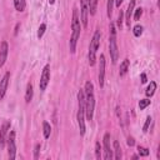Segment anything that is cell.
Returning a JSON list of instances; mask_svg holds the SVG:
<instances>
[{
  "instance_id": "6da1fadb",
  "label": "cell",
  "mask_w": 160,
  "mask_h": 160,
  "mask_svg": "<svg viewBox=\"0 0 160 160\" xmlns=\"http://www.w3.org/2000/svg\"><path fill=\"white\" fill-rule=\"evenodd\" d=\"M80 32H81V21H80V14L78 8L75 6L72 9V18H71V35L69 40V49L70 52L74 54L76 51V45L78 40L80 39Z\"/></svg>"
},
{
  "instance_id": "7a4b0ae2",
  "label": "cell",
  "mask_w": 160,
  "mask_h": 160,
  "mask_svg": "<svg viewBox=\"0 0 160 160\" xmlns=\"http://www.w3.org/2000/svg\"><path fill=\"white\" fill-rule=\"evenodd\" d=\"M84 101H85V118L91 121L95 111V95H94V84L86 81L84 86Z\"/></svg>"
},
{
  "instance_id": "3957f363",
  "label": "cell",
  "mask_w": 160,
  "mask_h": 160,
  "mask_svg": "<svg viewBox=\"0 0 160 160\" xmlns=\"http://www.w3.org/2000/svg\"><path fill=\"white\" fill-rule=\"evenodd\" d=\"M76 120L79 125V132L81 136L85 135L86 125H85V101H84V90L80 89L78 91V114Z\"/></svg>"
},
{
  "instance_id": "277c9868",
  "label": "cell",
  "mask_w": 160,
  "mask_h": 160,
  "mask_svg": "<svg viewBox=\"0 0 160 160\" xmlns=\"http://www.w3.org/2000/svg\"><path fill=\"white\" fill-rule=\"evenodd\" d=\"M109 52L112 64H116L119 59V48H118V40H116V26L114 22H110L109 26Z\"/></svg>"
},
{
  "instance_id": "5b68a950",
  "label": "cell",
  "mask_w": 160,
  "mask_h": 160,
  "mask_svg": "<svg viewBox=\"0 0 160 160\" xmlns=\"http://www.w3.org/2000/svg\"><path fill=\"white\" fill-rule=\"evenodd\" d=\"M100 39H101V32L100 30H95L91 40H90V45H89V51H88V60H89V65L94 66L96 62V52L100 46Z\"/></svg>"
},
{
  "instance_id": "8992f818",
  "label": "cell",
  "mask_w": 160,
  "mask_h": 160,
  "mask_svg": "<svg viewBox=\"0 0 160 160\" xmlns=\"http://www.w3.org/2000/svg\"><path fill=\"white\" fill-rule=\"evenodd\" d=\"M15 131L10 130L8 134L6 139V145H8V156L9 159H15L16 156V144H15Z\"/></svg>"
},
{
  "instance_id": "52a82bcc",
  "label": "cell",
  "mask_w": 160,
  "mask_h": 160,
  "mask_svg": "<svg viewBox=\"0 0 160 160\" xmlns=\"http://www.w3.org/2000/svg\"><path fill=\"white\" fill-rule=\"evenodd\" d=\"M110 132H105L102 136V149H104V155L102 158L105 160H111L114 159V154H112V149L110 146Z\"/></svg>"
},
{
  "instance_id": "ba28073f",
  "label": "cell",
  "mask_w": 160,
  "mask_h": 160,
  "mask_svg": "<svg viewBox=\"0 0 160 160\" xmlns=\"http://www.w3.org/2000/svg\"><path fill=\"white\" fill-rule=\"evenodd\" d=\"M49 81H50V65L46 64L42 69V72H41V76H40V81H39V89L40 91H45L48 85H49Z\"/></svg>"
},
{
  "instance_id": "9c48e42d",
  "label": "cell",
  "mask_w": 160,
  "mask_h": 160,
  "mask_svg": "<svg viewBox=\"0 0 160 160\" xmlns=\"http://www.w3.org/2000/svg\"><path fill=\"white\" fill-rule=\"evenodd\" d=\"M81 9H80V21L84 28L88 26V19H89V0H80Z\"/></svg>"
},
{
  "instance_id": "30bf717a",
  "label": "cell",
  "mask_w": 160,
  "mask_h": 160,
  "mask_svg": "<svg viewBox=\"0 0 160 160\" xmlns=\"http://www.w3.org/2000/svg\"><path fill=\"white\" fill-rule=\"evenodd\" d=\"M10 126H11L10 120H6V121L2 122V125L0 128V149H2L6 144V139H8V134L10 131Z\"/></svg>"
},
{
  "instance_id": "8fae6325",
  "label": "cell",
  "mask_w": 160,
  "mask_h": 160,
  "mask_svg": "<svg viewBox=\"0 0 160 160\" xmlns=\"http://www.w3.org/2000/svg\"><path fill=\"white\" fill-rule=\"evenodd\" d=\"M105 65H106V60H105V55L101 54L100 59H99V86L102 88L104 86V81H105Z\"/></svg>"
},
{
  "instance_id": "7c38bea8",
  "label": "cell",
  "mask_w": 160,
  "mask_h": 160,
  "mask_svg": "<svg viewBox=\"0 0 160 160\" xmlns=\"http://www.w3.org/2000/svg\"><path fill=\"white\" fill-rule=\"evenodd\" d=\"M9 82H10V71H6L0 80V101L4 99V96L6 94V90L9 88Z\"/></svg>"
},
{
  "instance_id": "4fadbf2b",
  "label": "cell",
  "mask_w": 160,
  "mask_h": 160,
  "mask_svg": "<svg viewBox=\"0 0 160 160\" xmlns=\"http://www.w3.org/2000/svg\"><path fill=\"white\" fill-rule=\"evenodd\" d=\"M8 54H9V44H8V41L4 40L0 44V68H2L5 65Z\"/></svg>"
},
{
  "instance_id": "5bb4252c",
  "label": "cell",
  "mask_w": 160,
  "mask_h": 160,
  "mask_svg": "<svg viewBox=\"0 0 160 160\" xmlns=\"http://www.w3.org/2000/svg\"><path fill=\"white\" fill-rule=\"evenodd\" d=\"M135 4H136V0H130L129 5H128V9H126V12L124 14L125 16V22L128 26H130V22H131V18H132V12L135 10Z\"/></svg>"
},
{
  "instance_id": "9a60e30c",
  "label": "cell",
  "mask_w": 160,
  "mask_h": 160,
  "mask_svg": "<svg viewBox=\"0 0 160 160\" xmlns=\"http://www.w3.org/2000/svg\"><path fill=\"white\" fill-rule=\"evenodd\" d=\"M129 68H130V60L129 59H124L120 64V68H119V76H125L126 72L129 71Z\"/></svg>"
},
{
  "instance_id": "2e32d148",
  "label": "cell",
  "mask_w": 160,
  "mask_h": 160,
  "mask_svg": "<svg viewBox=\"0 0 160 160\" xmlns=\"http://www.w3.org/2000/svg\"><path fill=\"white\" fill-rule=\"evenodd\" d=\"M32 95H34V86L32 82H28L26 85V90H25V102L29 104L32 100Z\"/></svg>"
},
{
  "instance_id": "e0dca14e",
  "label": "cell",
  "mask_w": 160,
  "mask_h": 160,
  "mask_svg": "<svg viewBox=\"0 0 160 160\" xmlns=\"http://www.w3.org/2000/svg\"><path fill=\"white\" fill-rule=\"evenodd\" d=\"M114 150H112V154H114V159L116 160H120L122 158V152H121V146L119 144L118 140H114Z\"/></svg>"
},
{
  "instance_id": "ac0fdd59",
  "label": "cell",
  "mask_w": 160,
  "mask_h": 160,
  "mask_svg": "<svg viewBox=\"0 0 160 160\" xmlns=\"http://www.w3.org/2000/svg\"><path fill=\"white\" fill-rule=\"evenodd\" d=\"M156 88H158L156 81H150V84L148 85V88H146V90H145V95H146L148 98H151V96L155 94Z\"/></svg>"
},
{
  "instance_id": "d6986e66",
  "label": "cell",
  "mask_w": 160,
  "mask_h": 160,
  "mask_svg": "<svg viewBox=\"0 0 160 160\" xmlns=\"http://www.w3.org/2000/svg\"><path fill=\"white\" fill-rule=\"evenodd\" d=\"M14 8L16 11L22 12L26 8V1L25 0H14Z\"/></svg>"
},
{
  "instance_id": "ffe728a7",
  "label": "cell",
  "mask_w": 160,
  "mask_h": 160,
  "mask_svg": "<svg viewBox=\"0 0 160 160\" xmlns=\"http://www.w3.org/2000/svg\"><path fill=\"white\" fill-rule=\"evenodd\" d=\"M42 134H44V138L45 139H49L50 135H51V126L48 121H44L42 122Z\"/></svg>"
},
{
  "instance_id": "44dd1931",
  "label": "cell",
  "mask_w": 160,
  "mask_h": 160,
  "mask_svg": "<svg viewBox=\"0 0 160 160\" xmlns=\"http://www.w3.org/2000/svg\"><path fill=\"white\" fill-rule=\"evenodd\" d=\"M98 9V0H89V14L94 16Z\"/></svg>"
},
{
  "instance_id": "7402d4cb",
  "label": "cell",
  "mask_w": 160,
  "mask_h": 160,
  "mask_svg": "<svg viewBox=\"0 0 160 160\" xmlns=\"http://www.w3.org/2000/svg\"><path fill=\"white\" fill-rule=\"evenodd\" d=\"M112 9H114V0H108V2H106V15H108L109 19H111Z\"/></svg>"
},
{
  "instance_id": "603a6c76",
  "label": "cell",
  "mask_w": 160,
  "mask_h": 160,
  "mask_svg": "<svg viewBox=\"0 0 160 160\" xmlns=\"http://www.w3.org/2000/svg\"><path fill=\"white\" fill-rule=\"evenodd\" d=\"M101 150H102V148H101V145H100V141H96V142H95V158H96V159H101V158H102Z\"/></svg>"
},
{
  "instance_id": "cb8c5ba5",
  "label": "cell",
  "mask_w": 160,
  "mask_h": 160,
  "mask_svg": "<svg viewBox=\"0 0 160 160\" xmlns=\"http://www.w3.org/2000/svg\"><path fill=\"white\" fill-rule=\"evenodd\" d=\"M142 30H144V28L141 26V25H135L134 28H132V34H134V36H136V38H139L141 34H142Z\"/></svg>"
},
{
  "instance_id": "d4e9b609",
  "label": "cell",
  "mask_w": 160,
  "mask_h": 160,
  "mask_svg": "<svg viewBox=\"0 0 160 160\" xmlns=\"http://www.w3.org/2000/svg\"><path fill=\"white\" fill-rule=\"evenodd\" d=\"M138 152H139V156H148L150 151H149L148 148H144L141 145H138Z\"/></svg>"
},
{
  "instance_id": "484cf974",
  "label": "cell",
  "mask_w": 160,
  "mask_h": 160,
  "mask_svg": "<svg viewBox=\"0 0 160 160\" xmlns=\"http://www.w3.org/2000/svg\"><path fill=\"white\" fill-rule=\"evenodd\" d=\"M150 102H151V100H149V99H141L139 101V109L140 110H144L145 108H148L150 105Z\"/></svg>"
},
{
  "instance_id": "4316f807",
  "label": "cell",
  "mask_w": 160,
  "mask_h": 160,
  "mask_svg": "<svg viewBox=\"0 0 160 160\" xmlns=\"http://www.w3.org/2000/svg\"><path fill=\"white\" fill-rule=\"evenodd\" d=\"M122 21H124V11L120 10V12H119V15H118V20H116V26H118L119 29H121Z\"/></svg>"
},
{
  "instance_id": "83f0119b",
  "label": "cell",
  "mask_w": 160,
  "mask_h": 160,
  "mask_svg": "<svg viewBox=\"0 0 160 160\" xmlns=\"http://www.w3.org/2000/svg\"><path fill=\"white\" fill-rule=\"evenodd\" d=\"M45 30H46V24H45V22L40 24V26H39V29H38V39H41V38H42Z\"/></svg>"
},
{
  "instance_id": "f1b7e54d",
  "label": "cell",
  "mask_w": 160,
  "mask_h": 160,
  "mask_svg": "<svg viewBox=\"0 0 160 160\" xmlns=\"http://www.w3.org/2000/svg\"><path fill=\"white\" fill-rule=\"evenodd\" d=\"M134 20L135 21H138V20H140V18H141V15H142V8H138L136 10H134Z\"/></svg>"
},
{
  "instance_id": "f546056e",
  "label": "cell",
  "mask_w": 160,
  "mask_h": 160,
  "mask_svg": "<svg viewBox=\"0 0 160 160\" xmlns=\"http://www.w3.org/2000/svg\"><path fill=\"white\" fill-rule=\"evenodd\" d=\"M151 116H148L146 118V120H145V122H144V126H142V132H148V130H149V128H150V124H151Z\"/></svg>"
},
{
  "instance_id": "4dcf8cb0",
  "label": "cell",
  "mask_w": 160,
  "mask_h": 160,
  "mask_svg": "<svg viewBox=\"0 0 160 160\" xmlns=\"http://www.w3.org/2000/svg\"><path fill=\"white\" fill-rule=\"evenodd\" d=\"M40 149H41V145L40 144H35L34 146V159H39V155H40Z\"/></svg>"
},
{
  "instance_id": "1f68e13d",
  "label": "cell",
  "mask_w": 160,
  "mask_h": 160,
  "mask_svg": "<svg viewBox=\"0 0 160 160\" xmlns=\"http://www.w3.org/2000/svg\"><path fill=\"white\" fill-rule=\"evenodd\" d=\"M126 144H128V146H130V148L134 146V145H135V139H134L132 136H129L128 140H126Z\"/></svg>"
},
{
  "instance_id": "d6a6232c",
  "label": "cell",
  "mask_w": 160,
  "mask_h": 160,
  "mask_svg": "<svg viewBox=\"0 0 160 160\" xmlns=\"http://www.w3.org/2000/svg\"><path fill=\"white\" fill-rule=\"evenodd\" d=\"M140 80H141V84H145V82L148 81V78H146V74H145V72H142V74L140 75Z\"/></svg>"
},
{
  "instance_id": "836d02e7",
  "label": "cell",
  "mask_w": 160,
  "mask_h": 160,
  "mask_svg": "<svg viewBox=\"0 0 160 160\" xmlns=\"http://www.w3.org/2000/svg\"><path fill=\"white\" fill-rule=\"evenodd\" d=\"M19 29H20V22H18V24L15 25V31H14V35H15V36L18 35V32H19Z\"/></svg>"
},
{
  "instance_id": "e575fe53",
  "label": "cell",
  "mask_w": 160,
  "mask_h": 160,
  "mask_svg": "<svg viewBox=\"0 0 160 160\" xmlns=\"http://www.w3.org/2000/svg\"><path fill=\"white\" fill-rule=\"evenodd\" d=\"M122 2H124V0H114V5H116V6H120Z\"/></svg>"
},
{
  "instance_id": "d590c367",
  "label": "cell",
  "mask_w": 160,
  "mask_h": 160,
  "mask_svg": "<svg viewBox=\"0 0 160 160\" xmlns=\"http://www.w3.org/2000/svg\"><path fill=\"white\" fill-rule=\"evenodd\" d=\"M49 4H50V5H54V4H55V0H49Z\"/></svg>"
},
{
  "instance_id": "8d00e7d4",
  "label": "cell",
  "mask_w": 160,
  "mask_h": 160,
  "mask_svg": "<svg viewBox=\"0 0 160 160\" xmlns=\"http://www.w3.org/2000/svg\"><path fill=\"white\" fill-rule=\"evenodd\" d=\"M138 158H140L139 155H132V159H138Z\"/></svg>"
}]
</instances>
